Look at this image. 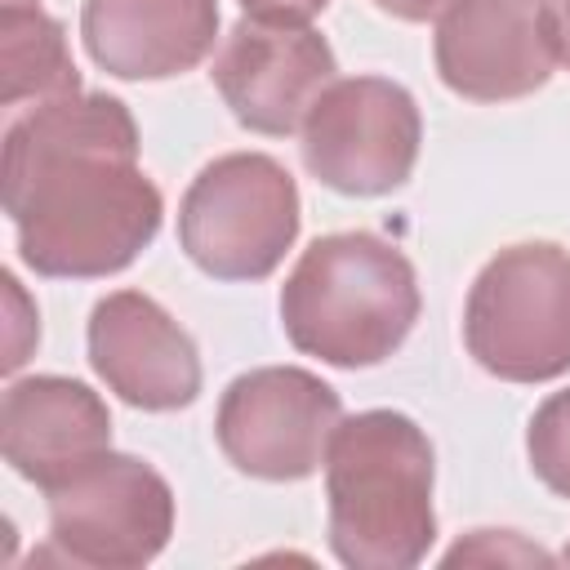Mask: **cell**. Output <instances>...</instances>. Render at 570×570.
<instances>
[{
    "mask_svg": "<svg viewBox=\"0 0 570 570\" xmlns=\"http://www.w3.org/2000/svg\"><path fill=\"white\" fill-rule=\"evenodd\" d=\"M281 321L289 343L325 365H379L419 321L414 267L370 232L321 236L281 289Z\"/></svg>",
    "mask_w": 570,
    "mask_h": 570,
    "instance_id": "cell-3",
    "label": "cell"
},
{
    "mask_svg": "<svg viewBox=\"0 0 570 570\" xmlns=\"http://www.w3.org/2000/svg\"><path fill=\"white\" fill-rule=\"evenodd\" d=\"M298 236V187L258 151L218 156L196 174L178 209L187 258L218 281H263Z\"/></svg>",
    "mask_w": 570,
    "mask_h": 570,
    "instance_id": "cell-5",
    "label": "cell"
},
{
    "mask_svg": "<svg viewBox=\"0 0 570 570\" xmlns=\"http://www.w3.org/2000/svg\"><path fill=\"white\" fill-rule=\"evenodd\" d=\"M330 548L356 570H405L432 534V445L414 419L365 410L334 428L325 454Z\"/></svg>",
    "mask_w": 570,
    "mask_h": 570,
    "instance_id": "cell-2",
    "label": "cell"
},
{
    "mask_svg": "<svg viewBox=\"0 0 570 570\" xmlns=\"http://www.w3.org/2000/svg\"><path fill=\"white\" fill-rule=\"evenodd\" d=\"M463 338L476 365L508 383H543L570 370V254L508 245L472 281Z\"/></svg>",
    "mask_w": 570,
    "mask_h": 570,
    "instance_id": "cell-4",
    "label": "cell"
},
{
    "mask_svg": "<svg viewBox=\"0 0 570 570\" xmlns=\"http://www.w3.org/2000/svg\"><path fill=\"white\" fill-rule=\"evenodd\" d=\"M0 445L18 476L53 490L58 481L89 468L111 445V419L98 392L76 379L40 374L4 392Z\"/></svg>",
    "mask_w": 570,
    "mask_h": 570,
    "instance_id": "cell-12",
    "label": "cell"
},
{
    "mask_svg": "<svg viewBox=\"0 0 570 570\" xmlns=\"http://www.w3.org/2000/svg\"><path fill=\"white\" fill-rule=\"evenodd\" d=\"M174 530V494L156 468L98 454L49 490V534L80 566H142Z\"/></svg>",
    "mask_w": 570,
    "mask_h": 570,
    "instance_id": "cell-8",
    "label": "cell"
},
{
    "mask_svg": "<svg viewBox=\"0 0 570 570\" xmlns=\"http://www.w3.org/2000/svg\"><path fill=\"white\" fill-rule=\"evenodd\" d=\"M419 134V107L401 85L334 80L303 120V160L343 196H383L410 178Z\"/></svg>",
    "mask_w": 570,
    "mask_h": 570,
    "instance_id": "cell-6",
    "label": "cell"
},
{
    "mask_svg": "<svg viewBox=\"0 0 570 570\" xmlns=\"http://www.w3.org/2000/svg\"><path fill=\"white\" fill-rule=\"evenodd\" d=\"M548 0H454L436 22V71L472 102H508L557 67Z\"/></svg>",
    "mask_w": 570,
    "mask_h": 570,
    "instance_id": "cell-9",
    "label": "cell"
},
{
    "mask_svg": "<svg viewBox=\"0 0 570 570\" xmlns=\"http://www.w3.org/2000/svg\"><path fill=\"white\" fill-rule=\"evenodd\" d=\"M80 36L102 71L165 80L214 49L218 0H85Z\"/></svg>",
    "mask_w": 570,
    "mask_h": 570,
    "instance_id": "cell-13",
    "label": "cell"
},
{
    "mask_svg": "<svg viewBox=\"0 0 570 570\" xmlns=\"http://www.w3.org/2000/svg\"><path fill=\"white\" fill-rule=\"evenodd\" d=\"M4 214L40 276H107L160 227V191L138 169V129L107 94L49 98L4 134Z\"/></svg>",
    "mask_w": 570,
    "mask_h": 570,
    "instance_id": "cell-1",
    "label": "cell"
},
{
    "mask_svg": "<svg viewBox=\"0 0 570 570\" xmlns=\"http://www.w3.org/2000/svg\"><path fill=\"white\" fill-rule=\"evenodd\" d=\"M4 298H9V307H13V316H9V352H4V370H18L22 365V338H18V330H31L36 334V312H27V298H22V289H18V281L4 272Z\"/></svg>",
    "mask_w": 570,
    "mask_h": 570,
    "instance_id": "cell-18",
    "label": "cell"
},
{
    "mask_svg": "<svg viewBox=\"0 0 570 570\" xmlns=\"http://www.w3.org/2000/svg\"><path fill=\"white\" fill-rule=\"evenodd\" d=\"M98 379L138 410H178L200 392V361L178 321L138 289L107 294L89 316Z\"/></svg>",
    "mask_w": 570,
    "mask_h": 570,
    "instance_id": "cell-11",
    "label": "cell"
},
{
    "mask_svg": "<svg viewBox=\"0 0 570 570\" xmlns=\"http://www.w3.org/2000/svg\"><path fill=\"white\" fill-rule=\"evenodd\" d=\"M249 18L258 22H281V27H303L307 18H316L330 0H240Z\"/></svg>",
    "mask_w": 570,
    "mask_h": 570,
    "instance_id": "cell-17",
    "label": "cell"
},
{
    "mask_svg": "<svg viewBox=\"0 0 570 570\" xmlns=\"http://www.w3.org/2000/svg\"><path fill=\"white\" fill-rule=\"evenodd\" d=\"M80 89L62 27L40 0H0V102L67 98Z\"/></svg>",
    "mask_w": 570,
    "mask_h": 570,
    "instance_id": "cell-14",
    "label": "cell"
},
{
    "mask_svg": "<svg viewBox=\"0 0 570 570\" xmlns=\"http://www.w3.org/2000/svg\"><path fill=\"white\" fill-rule=\"evenodd\" d=\"M459 561H525V566H548V552L521 543L508 530H476L468 543H459V548L445 552V566H459Z\"/></svg>",
    "mask_w": 570,
    "mask_h": 570,
    "instance_id": "cell-16",
    "label": "cell"
},
{
    "mask_svg": "<svg viewBox=\"0 0 570 570\" xmlns=\"http://www.w3.org/2000/svg\"><path fill=\"white\" fill-rule=\"evenodd\" d=\"M383 13H392V18H405V22H423V18H432V13H441V9H450L454 0H374Z\"/></svg>",
    "mask_w": 570,
    "mask_h": 570,
    "instance_id": "cell-19",
    "label": "cell"
},
{
    "mask_svg": "<svg viewBox=\"0 0 570 570\" xmlns=\"http://www.w3.org/2000/svg\"><path fill=\"white\" fill-rule=\"evenodd\" d=\"M214 85L254 134H294L334 85V53L307 27L236 22L214 58Z\"/></svg>",
    "mask_w": 570,
    "mask_h": 570,
    "instance_id": "cell-10",
    "label": "cell"
},
{
    "mask_svg": "<svg viewBox=\"0 0 570 570\" xmlns=\"http://www.w3.org/2000/svg\"><path fill=\"white\" fill-rule=\"evenodd\" d=\"M530 463L548 490L570 499V392H552L530 419Z\"/></svg>",
    "mask_w": 570,
    "mask_h": 570,
    "instance_id": "cell-15",
    "label": "cell"
},
{
    "mask_svg": "<svg viewBox=\"0 0 570 570\" xmlns=\"http://www.w3.org/2000/svg\"><path fill=\"white\" fill-rule=\"evenodd\" d=\"M338 414L343 405L330 383L294 365H267L223 392L214 432L245 476L303 481L325 463Z\"/></svg>",
    "mask_w": 570,
    "mask_h": 570,
    "instance_id": "cell-7",
    "label": "cell"
},
{
    "mask_svg": "<svg viewBox=\"0 0 570 570\" xmlns=\"http://www.w3.org/2000/svg\"><path fill=\"white\" fill-rule=\"evenodd\" d=\"M566 561H570V548H566Z\"/></svg>",
    "mask_w": 570,
    "mask_h": 570,
    "instance_id": "cell-21",
    "label": "cell"
},
{
    "mask_svg": "<svg viewBox=\"0 0 570 570\" xmlns=\"http://www.w3.org/2000/svg\"><path fill=\"white\" fill-rule=\"evenodd\" d=\"M548 13H552V36H557V58L570 67V0H552Z\"/></svg>",
    "mask_w": 570,
    "mask_h": 570,
    "instance_id": "cell-20",
    "label": "cell"
}]
</instances>
